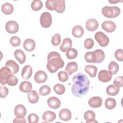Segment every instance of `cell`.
Masks as SVG:
<instances>
[{
  "label": "cell",
  "instance_id": "obj_29",
  "mask_svg": "<svg viewBox=\"0 0 123 123\" xmlns=\"http://www.w3.org/2000/svg\"><path fill=\"white\" fill-rule=\"evenodd\" d=\"M27 98L30 103L34 104L37 103L39 99V96L37 92L35 90H31L27 95Z\"/></svg>",
  "mask_w": 123,
  "mask_h": 123
},
{
  "label": "cell",
  "instance_id": "obj_8",
  "mask_svg": "<svg viewBox=\"0 0 123 123\" xmlns=\"http://www.w3.org/2000/svg\"><path fill=\"white\" fill-rule=\"evenodd\" d=\"M6 31L10 34H14L18 32L19 30V25L14 21H8L5 25Z\"/></svg>",
  "mask_w": 123,
  "mask_h": 123
},
{
  "label": "cell",
  "instance_id": "obj_38",
  "mask_svg": "<svg viewBox=\"0 0 123 123\" xmlns=\"http://www.w3.org/2000/svg\"><path fill=\"white\" fill-rule=\"evenodd\" d=\"M50 92V88L49 86L44 85L41 86L39 89V93L42 96L49 95Z\"/></svg>",
  "mask_w": 123,
  "mask_h": 123
},
{
  "label": "cell",
  "instance_id": "obj_9",
  "mask_svg": "<svg viewBox=\"0 0 123 123\" xmlns=\"http://www.w3.org/2000/svg\"><path fill=\"white\" fill-rule=\"evenodd\" d=\"M14 113L16 118H24L26 114V109L24 105L18 104L14 108Z\"/></svg>",
  "mask_w": 123,
  "mask_h": 123
},
{
  "label": "cell",
  "instance_id": "obj_25",
  "mask_svg": "<svg viewBox=\"0 0 123 123\" xmlns=\"http://www.w3.org/2000/svg\"><path fill=\"white\" fill-rule=\"evenodd\" d=\"M32 85L30 82L27 81L22 82L19 86L21 91L24 93H29L32 90Z\"/></svg>",
  "mask_w": 123,
  "mask_h": 123
},
{
  "label": "cell",
  "instance_id": "obj_22",
  "mask_svg": "<svg viewBox=\"0 0 123 123\" xmlns=\"http://www.w3.org/2000/svg\"><path fill=\"white\" fill-rule=\"evenodd\" d=\"M14 56L20 64L25 63L26 60V56L24 52L20 49H17L14 52Z\"/></svg>",
  "mask_w": 123,
  "mask_h": 123
},
{
  "label": "cell",
  "instance_id": "obj_33",
  "mask_svg": "<svg viewBox=\"0 0 123 123\" xmlns=\"http://www.w3.org/2000/svg\"><path fill=\"white\" fill-rule=\"evenodd\" d=\"M116 106V101L113 98H108L105 101V106L109 110H111L114 109Z\"/></svg>",
  "mask_w": 123,
  "mask_h": 123
},
{
  "label": "cell",
  "instance_id": "obj_34",
  "mask_svg": "<svg viewBox=\"0 0 123 123\" xmlns=\"http://www.w3.org/2000/svg\"><path fill=\"white\" fill-rule=\"evenodd\" d=\"M78 54L77 50L74 48H70L66 53V56L68 59H74L76 58Z\"/></svg>",
  "mask_w": 123,
  "mask_h": 123
},
{
  "label": "cell",
  "instance_id": "obj_40",
  "mask_svg": "<svg viewBox=\"0 0 123 123\" xmlns=\"http://www.w3.org/2000/svg\"><path fill=\"white\" fill-rule=\"evenodd\" d=\"M27 120L29 123H37L39 121V117L37 114L32 113L28 116Z\"/></svg>",
  "mask_w": 123,
  "mask_h": 123
},
{
  "label": "cell",
  "instance_id": "obj_31",
  "mask_svg": "<svg viewBox=\"0 0 123 123\" xmlns=\"http://www.w3.org/2000/svg\"><path fill=\"white\" fill-rule=\"evenodd\" d=\"M119 69V65L115 61H111L109 64V72L111 75L116 74Z\"/></svg>",
  "mask_w": 123,
  "mask_h": 123
},
{
  "label": "cell",
  "instance_id": "obj_16",
  "mask_svg": "<svg viewBox=\"0 0 123 123\" xmlns=\"http://www.w3.org/2000/svg\"><path fill=\"white\" fill-rule=\"evenodd\" d=\"M33 73L32 67L29 65H25L22 69L21 72V76L24 79H29Z\"/></svg>",
  "mask_w": 123,
  "mask_h": 123
},
{
  "label": "cell",
  "instance_id": "obj_6",
  "mask_svg": "<svg viewBox=\"0 0 123 123\" xmlns=\"http://www.w3.org/2000/svg\"><path fill=\"white\" fill-rule=\"evenodd\" d=\"M95 39L98 42V44L102 47H106L109 43V38L102 32H98L95 35Z\"/></svg>",
  "mask_w": 123,
  "mask_h": 123
},
{
  "label": "cell",
  "instance_id": "obj_7",
  "mask_svg": "<svg viewBox=\"0 0 123 123\" xmlns=\"http://www.w3.org/2000/svg\"><path fill=\"white\" fill-rule=\"evenodd\" d=\"M52 23V17L48 12H43L40 17V24L41 25L45 28L50 27Z\"/></svg>",
  "mask_w": 123,
  "mask_h": 123
},
{
  "label": "cell",
  "instance_id": "obj_37",
  "mask_svg": "<svg viewBox=\"0 0 123 123\" xmlns=\"http://www.w3.org/2000/svg\"><path fill=\"white\" fill-rule=\"evenodd\" d=\"M56 5V0H48L45 2L46 8L50 11L55 10Z\"/></svg>",
  "mask_w": 123,
  "mask_h": 123
},
{
  "label": "cell",
  "instance_id": "obj_20",
  "mask_svg": "<svg viewBox=\"0 0 123 123\" xmlns=\"http://www.w3.org/2000/svg\"><path fill=\"white\" fill-rule=\"evenodd\" d=\"M23 46L25 50L32 51L34 50L36 47V42L32 39L27 38L24 41Z\"/></svg>",
  "mask_w": 123,
  "mask_h": 123
},
{
  "label": "cell",
  "instance_id": "obj_14",
  "mask_svg": "<svg viewBox=\"0 0 123 123\" xmlns=\"http://www.w3.org/2000/svg\"><path fill=\"white\" fill-rule=\"evenodd\" d=\"M5 66L8 67L12 72V74H17L19 70V66L13 60H9L5 63Z\"/></svg>",
  "mask_w": 123,
  "mask_h": 123
},
{
  "label": "cell",
  "instance_id": "obj_18",
  "mask_svg": "<svg viewBox=\"0 0 123 123\" xmlns=\"http://www.w3.org/2000/svg\"><path fill=\"white\" fill-rule=\"evenodd\" d=\"M78 69L77 63L75 62H68L65 67V72L68 75H72L74 73L76 72Z\"/></svg>",
  "mask_w": 123,
  "mask_h": 123
},
{
  "label": "cell",
  "instance_id": "obj_3",
  "mask_svg": "<svg viewBox=\"0 0 123 123\" xmlns=\"http://www.w3.org/2000/svg\"><path fill=\"white\" fill-rule=\"evenodd\" d=\"M84 58L87 62L99 63L104 61L105 54L103 50L98 49L94 51L86 52Z\"/></svg>",
  "mask_w": 123,
  "mask_h": 123
},
{
  "label": "cell",
  "instance_id": "obj_1",
  "mask_svg": "<svg viewBox=\"0 0 123 123\" xmlns=\"http://www.w3.org/2000/svg\"><path fill=\"white\" fill-rule=\"evenodd\" d=\"M72 81L71 91L75 97L80 98L87 93L90 82L86 75L82 73H79L74 75Z\"/></svg>",
  "mask_w": 123,
  "mask_h": 123
},
{
  "label": "cell",
  "instance_id": "obj_13",
  "mask_svg": "<svg viewBox=\"0 0 123 123\" xmlns=\"http://www.w3.org/2000/svg\"><path fill=\"white\" fill-rule=\"evenodd\" d=\"M102 99L101 98L98 96L93 97L89 99L88 103L92 108H97L100 107L102 105Z\"/></svg>",
  "mask_w": 123,
  "mask_h": 123
},
{
  "label": "cell",
  "instance_id": "obj_24",
  "mask_svg": "<svg viewBox=\"0 0 123 123\" xmlns=\"http://www.w3.org/2000/svg\"><path fill=\"white\" fill-rule=\"evenodd\" d=\"M72 40L69 38H65L62 40V44L60 47V49L61 51L65 52L69 49L71 48L72 47Z\"/></svg>",
  "mask_w": 123,
  "mask_h": 123
},
{
  "label": "cell",
  "instance_id": "obj_36",
  "mask_svg": "<svg viewBox=\"0 0 123 123\" xmlns=\"http://www.w3.org/2000/svg\"><path fill=\"white\" fill-rule=\"evenodd\" d=\"M42 6L43 3L40 0H33L31 5L32 9L35 11H37L40 10L42 8Z\"/></svg>",
  "mask_w": 123,
  "mask_h": 123
},
{
  "label": "cell",
  "instance_id": "obj_42",
  "mask_svg": "<svg viewBox=\"0 0 123 123\" xmlns=\"http://www.w3.org/2000/svg\"><path fill=\"white\" fill-rule=\"evenodd\" d=\"M61 43V36L59 34H55L51 38V43L54 46H58Z\"/></svg>",
  "mask_w": 123,
  "mask_h": 123
},
{
  "label": "cell",
  "instance_id": "obj_5",
  "mask_svg": "<svg viewBox=\"0 0 123 123\" xmlns=\"http://www.w3.org/2000/svg\"><path fill=\"white\" fill-rule=\"evenodd\" d=\"M12 74L6 66L2 67L0 70V83L1 85L7 84L8 80Z\"/></svg>",
  "mask_w": 123,
  "mask_h": 123
},
{
  "label": "cell",
  "instance_id": "obj_49",
  "mask_svg": "<svg viewBox=\"0 0 123 123\" xmlns=\"http://www.w3.org/2000/svg\"><path fill=\"white\" fill-rule=\"evenodd\" d=\"M109 2L110 3H116L118 2H119V1H115V0H113V1H109Z\"/></svg>",
  "mask_w": 123,
  "mask_h": 123
},
{
  "label": "cell",
  "instance_id": "obj_15",
  "mask_svg": "<svg viewBox=\"0 0 123 123\" xmlns=\"http://www.w3.org/2000/svg\"><path fill=\"white\" fill-rule=\"evenodd\" d=\"M47 103L50 108L57 109H58L61 105V101L58 98L55 97H51L48 98Z\"/></svg>",
  "mask_w": 123,
  "mask_h": 123
},
{
  "label": "cell",
  "instance_id": "obj_46",
  "mask_svg": "<svg viewBox=\"0 0 123 123\" xmlns=\"http://www.w3.org/2000/svg\"><path fill=\"white\" fill-rule=\"evenodd\" d=\"M94 44V42L92 38H86L84 41V46L86 49H90L92 48Z\"/></svg>",
  "mask_w": 123,
  "mask_h": 123
},
{
  "label": "cell",
  "instance_id": "obj_32",
  "mask_svg": "<svg viewBox=\"0 0 123 123\" xmlns=\"http://www.w3.org/2000/svg\"><path fill=\"white\" fill-rule=\"evenodd\" d=\"M56 8L55 11L59 13H63L65 9L64 0H56Z\"/></svg>",
  "mask_w": 123,
  "mask_h": 123
},
{
  "label": "cell",
  "instance_id": "obj_48",
  "mask_svg": "<svg viewBox=\"0 0 123 123\" xmlns=\"http://www.w3.org/2000/svg\"><path fill=\"white\" fill-rule=\"evenodd\" d=\"M19 123H26L25 119V118H16L13 121V123H19Z\"/></svg>",
  "mask_w": 123,
  "mask_h": 123
},
{
  "label": "cell",
  "instance_id": "obj_30",
  "mask_svg": "<svg viewBox=\"0 0 123 123\" xmlns=\"http://www.w3.org/2000/svg\"><path fill=\"white\" fill-rule=\"evenodd\" d=\"M119 88L116 87L114 85H110L106 88V93L109 96H115L119 92Z\"/></svg>",
  "mask_w": 123,
  "mask_h": 123
},
{
  "label": "cell",
  "instance_id": "obj_23",
  "mask_svg": "<svg viewBox=\"0 0 123 123\" xmlns=\"http://www.w3.org/2000/svg\"><path fill=\"white\" fill-rule=\"evenodd\" d=\"M84 117L85 120L86 121V123H98V122L95 120V114L92 111L88 110L86 111L84 114Z\"/></svg>",
  "mask_w": 123,
  "mask_h": 123
},
{
  "label": "cell",
  "instance_id": "obj_4",
  "mask_svg": "<svg viewBox=\"0 0 123 123\" xmlns=\"http://www.w3.org/2000/svg\"><path fill=\"white\" fill-rule=\"evenodd\" d=\"M120 9L117 6H104L102 9V13L107 18H113L117 17L120 13Z\"/></svg>",
  "mask_w": 123,
  "mask_h": 123
},
{
  "label": "cell",
  "instance_id": "obj_41",
  "mask_svg": "<svg viewBox=\"0 0 123 123\" xmlns=\"http://www.w3.org/2000/svg\"><path fill=\"white\" fill-rule=\"evenodd\" d=\"M58 77L60 81L64 82L68 80V75L67 73L64 71H60L58 74Z\"/></svg>",
  "mask_w": 123,
  "mask_h": 123
},
{
  "label": "cell",
  "instance_id": "obj_28",
  "mask_svg": "<svg viewBox=\"0 0 123 123\" xmlns=\"http://www.w3.org/2000/svg\"><path fill=\"white\" fill-rule=\"evenodd\" d=\"M84 70L91 77H95L96 76L98 72L97 67L92 65H86L85 66Z\"/></svg>",
  "mask_w": 123,
  "mask_h": 123
},
{
  "label": "cell",
  "instance_id": "obj_2",
  "mask_svg": "<svg viewBox=\"0 0 123 123\" xmlns=\"http://www.w3.org/2000/svg\"><path fill=\"white\" fill-rule=\"evenodd\" d=\"M47 68L50 73H54L64 66V62L62 59L60 54L56 51L49 52L47 56Z\"/></svg>",
  "mask_w": 123,
  "mask_h": 123
},
{
  "label": "cell",
  "instance_id": "obj_27",
  "mask_svg": "<svg viewBox=\"0 0 123 123\" xmlns=\"http://www.w3.org/2000/svg\"><path fill=\"white\" fill-rule=\"evenodd\" d=\"M14 10L13 5L8 2H6L2 5L1 7V12L5 14L9 15L12 13Z\"/></svg>",
  "mask_w": 123,
  "mask_h": 123
},
{
  "label": "cell",
  "instance_id": "obj_35",
  "mask_svg": "<svg viewBox=\"0 0 123 123\" xmlns=\"http://www.w3.org/2000/svg\"><path fill=\"white\" fill-rule=\"evenodd\" d=\"M53 90L55 93L61 95L64 93L65 91V86L61 84H57L53 87Z\"/></svg>",
  "mask_w": 123,
  "mask_h": 123
},
{
  "label": "cell",
  "instance_id": "obj_17",
  "mask_svg": "<svg viewBox=\"0 0 123 123\" xmlns=\"http://www.w3.org/2000/svg\"><path fill=\"white\" fill-rule=\"evenodd\" d=\"M59 117L62 121H68L71 119L72 113L69 109H63L60 111Z\"/></svg>",
  "mask_w": 123,
  "mask_h": 123
},
{
  "label": "cell",
  "instance_id": "obj_10",
  "mask_svg": "<svg viewBox=\"0 0 123 123\" xmlns=\"http://www.w3.org/2000/svg\"><path fill=\"white\" fill-rule=\"evenodd\" d=\"M48 79V75L44 71L40 70L37 72L34 76V80L36 82L41 84L45 82Z\"/></svg>",
  "mask_w": 123,
  "mask_h": 123
},
{
  "label": "cell",
  "instance_id": "obj_19",
  "mask_svg": "<svg viewBox=\"0 0 123 123\" xmlns=\"http://www.w3.org/2000/svg\"><path fill=\"white\" fill-rule=\"evenodd\" d=\"M98 22L95 19H88L86 23V27L89 31H94L98 28Z\"/></svg>",
  "mask_w": 123,
  "mask_h": 123
},
{
  "label": "cell",
  "instance_id": "obj_39",
  "mask_svg": "<svg viewBox=\"0 0 123 123\" xmlns=\"http://www.w3.org/2000/svg\"><path fill=\"white\" fill-rule=\"evenodd\" d=\"M10 44L12 46L16 47L19 46L21 44V39L20 38L17 36H13L11 37L10 39Z\"/></svg>",
  "mask_w": 123,
  "mask_h": 123
},
{
  "label": "cell",
  "instance_id": "obj_26",
  "mask_svg": "<svg viewBox=\"0 0 123 123\" xmlns=\"http://www.w3.org/2000/svg\"><path fill=\"white\" fill-rule=\"evenodd\" d=\"M72 35L74 37L76 38L82 37L84 34L83 28L80 25H75L72 29Z\"/></svg>",
  "mask_w": 123,
  "mask_h": 123
},
{
  "label": "cell",
  "instance_id": "obj_45",
  "mask_svg": "<svg viewBox=\"0 0 123 123\" xmlns=\"http://www.w3.org/2000/svg\"><path fill=\"white\" fill-rule=\"evenodd\" d=\"M18 82V78L13 74H12L8 80L7 84L10 86H15L17 84Z\"/></svg>",
  "mask_w": 123,
  "mask_h": 123
},
{
  "label": "cell",
  "instance_id": "obj_43",
  "mask_svg": "<svg viewBox=\"0 0 123 123\" xmlns=\"http://www.w3.org/2000/svg\"><path fill=\"white\" fill-rule=\"evenodd\" d=\"M113 84L115 86L120 88L123 86V77L122 76H119L117 77L113 81Z\"/></svg>",
  "mask_w": 123,
  "mask_h": 123
},
{
  "label": "cell",
  "instance_id": "obj_47",
  "mask_svg": "<svg viewBox=\"0 0 123 123\" xmlns=\"http://www.w3.org/2000/svg\"><path fill=\"white\" fill-rule=\"evenodd\" d=\"M9 93V90L5 86H0V98H5L7 97Z\"/></svg>",
  "mask_w": 123,
  "mask_h": 123
},
{
  "label": "cell",
  "instance_id": "obj_21",
  "mask_svg": "<svg viewBox=\"0 0 123 123\" xmlns=\"http://www.w3.org/2000/svg\"><path fill=\"white\" fill-rule=\"evenodd\" d=\"M56 118V115L55 112L47 111L44 112L42 115V119L45 122L49 123L55 120Z\"/></svg>",
  "mask_w": 123,
  "mask_h": 123
},
{
  "label": "cell",
  "instance_id": "obj_11",
  "mask_svg": "<svg viewBox=\"0 0 123 123\" xmlns=\"http://www.w3.org/2000/svg\"><path fill=\"white\" fill-rule=\"evenodd\" d=\"M98 78L100 81L106 83L111 81L112 78V75L107 70H102L98 73Z\"/></svg>",
  "mask_w": 123,
  "mask_h": 123
},
{
  "label": "cell",
  "instance_id": "obj_44",
  "mask_svg": "<svg viewBox=\"0 0 123 123\" xmlns=\"http://www.w3.org/2000/svg\"><path fill=\"white\" fill-rule=\"evenodd\" d=\"M114 56L115 58L120 62H123V51L121 49H118L114 52Z\"/></svg>",
  "mask_w": 123,
  "mask_h": 123
},
{
  "label": "cell",
  "instance_id": "obj_12",
  "mask_svg": "<svg viewBox=\"0 0 123 123\" xmlns=\"http://www.w3.org/2000/svg\"><path fill=\"white\" fill-rule=\"evenodd\" d=\"M102 28L108 33H111L116 29L115 24L111 21H105L101 24Z\"/></svg>",
  "mask_w": 123,
  "mask_h": 123
}]
</instances>
